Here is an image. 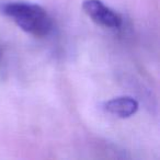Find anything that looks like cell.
<instances>
[{
	"instance_id": "1",
	"label": "cell",
	"mask_w": 160,
	"mask_h": 160,
	"mask_svg": "<svg viewBox=\"0 0 160 160\" xmlns=\"http://www.w3.org/2000/svg\"><path fill=\"white\" fill-rule=\"evenodd\" d=\"M0 11L11 19L22 31L35 38H45L53 30L51 16L36 3L11 1L0 6Z\"/></svg>"
},
{
	"instance_id": "2",
	"label": "cell",
	"mask_w": 160,
	"mask_h": 160,
	"mask_svg": "<svg viewBox=\"0 0 160 160\" xmlns=\"http://www.w3.org/2000/svg\"><path fill=\"white\" fill-rule=\"evenodd\" d=\"M82 10L94 23L102 28L115 30L122 27V17L101 0H85Z\"/></svg>"
},
{
	"instance_id": "3",
	"label": "cell",
	"mask_w": 160,
	"mask_h": 160,
	"mask_svg": "<svg viewBox=\"0 0 160 160\" xmlns=\"http://www.w3.org/2000/svg\"><path fill=\"white\" fill-rule=\"evenodd\" d=\"M139 109L138 101L129 96H121L103 103V110L107 113L120 118H128L135 115Z\"/></svg>"
}]
</instances>
